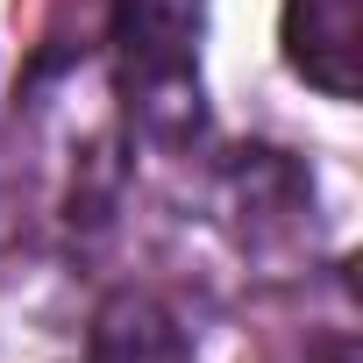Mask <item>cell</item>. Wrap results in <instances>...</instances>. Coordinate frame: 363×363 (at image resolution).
I'll list each match as a JSON object with an SVG mask.
<instances>
[{
	"instance_id": "7a4b0ae2",
	"label": "cell",
	"mask_w": 363,
	"mask_h": 363,
	"mask_svg": "<svg viewBox=\"0 0 363 363\" xmlns=\"http://www.w3.org/2000/svg\"><path fill=\"white\" fill-rule=\"evenodd\" d=\"M356 36H363L356 0H285V65L328 100L356 93V50H363Z\"/></svg>"
},
{
	"instance_id": "6da1fadb",
	"label": "cell",
	"mask_w": 363,
	"mask_h": 363,
	"mask_svg": "<svg viewBox=\"0 0 363 363\" xmlns=\"http://www.w3.org/2000/svg\"><path fill=\"white\" fill-rule=\"evenodd\" d=\"M200 29L207 0H114V57L128 107L157 135L200 128Z\"/></svg>"
},
{
	"instance_id": "277c9868",
	"label": "cell",
	"mask_w": 363,
	"mask_h": 363,
	"mask_svg": "<svg viewBox=\"0 0 363 363\" xmlns=\"http://www.w3.org/2000/svg\"><path fill=\"white\" fill-rule=\"evenodd\" d=\"M228 214H242L250 242H264L271 228L299 235V214H313V186L278 150H242V164L228 171Z\"/></svg>"
},
{
	"instance_id": "3957f363",
	"label": "cell",
	"mask_w": 363,
	"mask_h": 363,
	"mask_svg": "<svg viewBox=\"0 0 363 363\" xmlns=\"http://www.w3.org/2000/svg\"><path fill=\"white\" fill-rule=\"evenodd\" d=\"M86 363H193V335L157 292H114L93 313Z\"/></svg>"
}]
</instances>
